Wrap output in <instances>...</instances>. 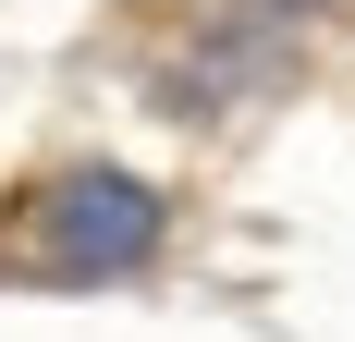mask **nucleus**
Returning <instances> with one entry per match:
<instances>
[{
    "instance_id": "nucleus-1",
    "label": "nucleus",
    "mask_w": 355,
    "mask_h": 342,
    "mask_svg": "<svg viewBox=\"0 0 355 342\" xmlns=\"http://www.w3.org/2000/svg\"><path fill=\"white\" fill-rule=\"evenodd\" d=\"M147 244H159V196L98 159L49 171L12 208V269H37V281H123V269H147Z\"/></svg>"
}]
</instances>
